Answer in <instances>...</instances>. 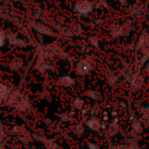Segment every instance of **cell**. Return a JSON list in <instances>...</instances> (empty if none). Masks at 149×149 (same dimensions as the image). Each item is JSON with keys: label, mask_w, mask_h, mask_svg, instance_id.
I'll return each mask as SVG.
<instances>
[{"label": "cell", "mask_w": 149, "mask_h": 149, "mask_svg": "<svg viewBox=\"0 0 149 149\" xmlns=\"http://www.w3.org/2000/svg\"><path fill=\"white\" fill-rule=\"evenodd\" d=\"M95 59L92 56H88L79 60L76 66V72L79 76H85L88 74L95 67Z\"/></svg>", "instance_id": "6da1fadb"}, {"label": "cell", "mask_w": 149, "mask_h": 149, "mask_svg": "<svg viewBox=\"0 0 149 149\" xmlns=\"http://www.w3.org/2000/svg\"><path fill=\"white\" fill-rule=\"evenodd\" d=\"M74 11L79 16H86L91 13L93 10V3L89 0H80L78 1L73 6Z\"/></svg>", "instance_id": "7a4b0ae2"}, {"label": "cell", "mask_w": 149, "mask_h": 149, "mask_svg": "<svg viewBox=\"0 0 149 149\" xmlns=\"http://www.w3.org/2000/svg\"><path fill=\"white\" fill-rule=\"evenodd\" d=\"M127 11L131 17L137 18V19H141L145 16H147V14H148L147 7L143 3H137L131 5L128 8Z\"/></svg>", "instance_id": "3957f363"}, {"label": "cell", "mask_w": 149, "mask_h": 149, "mask_svg": "<svg viewBox=\"0 0 149 149\" xmlns=\"http://www.w3.org/2000/svg\"><path fill=\"white\" fill-rule=\"evenodd\" d=\"M13 133H14V134L16 135L17 138H18L20 141H22L24 142H28L31 139V134L27 131V129H25L22 126H16V127H14Z\"/></svg>", "instance_id": "277c9868"}, {"label": "cell", "mask_w": 149, "mask_h": 149, "mask_svg": "<svg viewBox=\"0 0 149 149\" xmlns=\"http://www.w3.org/2000/svg\"><path fill=\"white\" fill-rule=\"evenodd\" d=\"M149 45V32H148L147 31H143L138 40H137V43H136V45H135V50L136 51H143L145 48L148 47V45Z\"/></svg>", "instance_id": "5b68a950"}, {"label": "cell", "mask_w": 149, "mask_h": 149, "mask_svg": "<svg viewBox=\"0 0 149 149\" xmlns=\"http://www.w3.org/2000/svg\"><path fill=\"white\" fill-rule=\"evenodd\" d=\"M144 82H145V77L141 73H140L139 75H137L135 77H133L131 81H130L132 90L134 92L140 90L143 86Z\"/></svg>", "instance_id": "8992f818"}, {"label": "cell", "mask_w": 149, "mask_h": 149, "mask_svg": "<svg viewBox=\"0 0 149 149\" xmlns=\"http://www.w3.org/2000/svg\"><path fill=\"white\" fill-rule=\"evenodd\" d=\"M120 130V123L119 120L117 119H113L107 127V131H108V134L110 136H114L116 134H119Z\"/></svg>", "instance_id": "52a82bcc"}, {"label": "cell", "mask_w": 149, "mask_h": 149, "mask_svg": "<svg viewBox=\"0 0 149 149\" xmlns=\"http://www.w3.org/2000/svg\"><path fill=\"white\" fill-rule=\"evenodd\" d=\"M120 27H121V35H122V37H127V36H129V34L134 30V24L133 21L127 20V21L124 22L123 24H121Z\"/></svg>", "instance_id": "ba28073f"}, {"label": "cell", "mask_w": 149, "mask_h": 149, "mask_svg": "<svg viewBox=\"0 0 149 149\" xmlns=\"http://www.w3.org/2000/svg\"><path fill=\"white\" fill-rule=\"evenodd\" d=\"M120 72H121V75L124 77V79L126 80L131 81L132 76H133V68H132V66L130 65H128L127 63H124L122 67H121Z\"/></svg>", "instance_id": "9c48e42d"}, {"label": "cell", "mask_w": 149, "mask_h": 149, "mask_svg": "<svg viewBox=\"0 0 149 149\" xmlns=\"http://www.w3.org/2000/svg\"><path fill=\"white\" fill-rule=\"evenodd\" d=\"M109 33L112 38H120L122 37L121 35V27L120 24H112L109 27Z\"/></svg>", "instance_id": "30bf717a"}, {"label": "cell", "mask_w": 149, "mask_h": 149, "mask_svg": "<svg viewBox=\"0 0 149 149\" xmlns=\"http://www.w3.org/2000/svg\"><path fill=\"white\" fill-rule=\"evenodd\" d=\"M86 126L90 130L94 131V132H98L101 128V122L96 118H91L90 120H87Z\"/></svg>", "instance_id": "8fae6325"}, {"label": "cell", "mask_w": 149, "mask_h": 149, "mask_svg": "<svg viewBox=\"0 0 149 149\" xmlns=\"http://www.w3.org/2000/svg\"><path fill=\"white\" fill-rule=\"evenodd\" d=\"M75 83V80L73 78H72L71 76L69 75H65V76H62L61 78H59L58 79V84L62 86H65V87H70V86H72Z\"/></svg>", "instance_id": "7c38bea8"}, {"label": "cell", "mask_w": 149, "mask_h": 149, "mask_svg": "<svg viewBox=\"0 0 149 149\" xmlns=\"http://www.w3.org/2000/svg\"><path fill=\"white\" fill-rule=\"evenodd\" d=\"M130 122H131V127H132V129H133V132L136 134H139L140 132H141L142 130V126H141V123L140 122V120L132 116L131 119H130Z\"/></svg>", "instance_id": "4fadbf2b"}, {"label": "cell", "mask_w": 149, "mask_h": 149, "mask_svg": "<svg viewBox=\"0 0 149 149\" xmlns=\"http://www.w3.org/2000/svg\"><path fill=\"white\" fill-rule=\"evenodd\" d=\"M10 90L3 84H0V103H6L10 94Z\"/></svg>", "instance_id": "5bb4252c"}, {"label": "cell", "mask_w": 149, "mask_h": 149, "mask_svg": "<svg viewBox=\"0 0 149 149\" xmlns=\"http://www.w3.org/2000/svg\"><path fill=\"white\" fill-rule=\"evenodd\" d=\"M69 29L71 30L72 33V36H78V35H80L81 32H82V27L81 25L79 24V23H76V22H72L69 25Z\"/></svg>", "instance_id": "9a60e30c"}, {"label": "cell", "mask_w": 149, "mask_h": 149, "mask_svg": "<svg viewBox=\"0 0 149 149\" xmlns=\"http://www.w3.org/2000/svg\"><path fill=\"white\" fill-rule=\"evenodd\" d=\"M86 95L90 98L91 100H95V101H99L102 99V95L101 93L97 91V90H88L86 93Z\"/></svg>", "instance_id": "2e32d148"}, {"label": "cell", "mask_w": 149, "mask_h": 149, "mask_svg": "<svg viewBox=\"0 0 149 149\" xmlns=\"http://www.w3.org/2000/svg\"><path fill=\"white\" fill-rule=\"evenodd\" d=\"M35 28H36L39 32H41V33H43V34L51 35V36H53V35H54L53 32H52V31L50 28H48L47 26H45V25H44V24H35Z\"/></svg>", "instance_id": "e0dca14e"}, {"label": "cell", "mask_w": 149, "mask_h": 149, "mask_svg": "<svg viewBox=\"0 0 149 149\" xmlns=\"http://www.w3.org/2000/svg\"><path fill=\"white\" fill-rule=\"evenodd\" d=\"M107 81L109 86H114L118 81V76L115 75L114 73H113L112 72H109L107 75Z\"/></svg>", "instance_id": "ac0fdd59"}, {"label": "cell", "mask_w": 149, "mask_h": 149, "mask_svg": "<svg viewBox=\"0 0 149 149\" xmlns=\"http://www.w3.org/2000/svg\"><path fill=\"white\" fill-rule=\"evenodd\" d=\"M141 116L145 122L149 123V106H145L141 108Z\"/></svg>", "instance_id": "d6986e66"}, {"label": "cell", "mask_w": 149, "mask_h": 149, "mask_svg": "<svg viewBox=\"0 0 149 149\" xmlns=\"http://www.w3.org/2000/svg\"><path fill=\"white\" fill-rule=\"evenodd\" d=\"M23 65V61H22V59H20V58H14L12 61H11V63H10V67H11V69H13V70H18L19 68H21V66Z\"/></svg>", "instance_id": "ffe728a7"}, {"label": "cell", "mask_w": 149, "mask_h": 149, "mask_svg": "<svg viewBox=\"0 0 149 149\" xmlns=\"http://www.w3.org/2000/svg\"><path fill=\"white\" fill-rule=\"evenodd\" d=\"M84 105H85V102L81 98H76L72 101V106L78 110H81L84 107Z\"/></svg>", "instance_id": "44dd1931"}, {"label": "cell", "mask_w": 149, "mask_h": 149, "mask_svg": "<svg viewBox=\"0 0 149 149\" xmlns=\"http://www.w3.org/2000/svg\"><path fill=\"white\" fill-rule=\"evenodd\" d=\"M93 3V8L100 9V8H106L107 7V3L106 0H94Z\"/></svg>", "instance_id": "7402d4cb"}, {"label": "cell", "mask_w": 149, "mask_h": 149, "mask_svg": "<svg viewBox=\"0 0 149 149\" xmlns=\"http://www.w3.org/2000/svg\"><path fill=\"white\" fill-rule=\"evenodd\" d=\"M45 146L46 149H57L58 148V145L57 143L52 141V140H45Z\"/></svg>", "instance_id": "603a6c76"}, {"label": "cell", "mask_w": 149, "mask_h": 149, "mask_svg": "<svg viewBox=\"0 0 149 149\" xmlns=\"http://www.w3.org/2000/svg\"><path fill=\"white\" fill-rule=\"evenodd\" d=\"M88 40H89V43H90L93 47H96V48L99 47V45H100V39H99V37H97V36H91V37L88 38Z\"/></svg>", "instance_id": "cb8c5ba5"}, {"label": "cell", "mask_w": 149, "mask_h": 149, "mask_svg": "<svg viewBox=\"0 0 149 149\" xmlns=\"http://www.w3.org/2000/svg\"><path fill=\"white\" fill-rule=\"evenodd\" d=\"M73 132H74V134H77V135H81V134L84 133V127H83V126L80 125V124L76 125V126L73 127Z\"/></svg>", "instance_id": "d4e9b609"}, {"label": "cell", "mask_w": 149, "mask_h": 149, "mask_svg": "<svg viewBox=\"0 0 149 149\" xmlns=\"http://www.w3.org/2000/svg\"><path fill=\"white\" fill-rule=\"evenodd\" d=\"M87 149H100V147L93 142H88L87 144Z\"/></svg>", "instance_id": "484cf974"}, {"label": "cell", "mask_w": 149, "mask_h": 149, "mask_svg": "<svg viewBox=\"0 0 149 149\" xmlns=\"http://www.w3.org/2000/svg\"><path fill=\"white\" fill-rule=\"evenodd\" d=\"M4 39H5V35L3 31H0V46H2L4 44Z\"/></svg>", "instance_id": "4316f807"}, {"label": "cell", "mask_w": 149, "mask_h": 149, "mask_svg": "<svg viewBox=\"0 0 149 149\" xmlns=\"http://www.w3.org/2000/svg\"><path fill=\"white\" fill-rule=\"evenodd\" d=\"M120 1H126V0H120Z\"/></svg>", "instance_id": "83f0119b"}]
</instances>
